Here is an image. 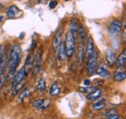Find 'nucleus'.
<instances>
[{"label": "nucleus", "mask_w": 126, "mask_h": 119, "mask_svg": "<svg viewBox=\"0 0 126 119\" xmlns=\"http://www.w3.org/2000/svg\"><path fill=\"white\" fill-rule=\"evenodd\" d=\"M2 9H3V5L0 3V11H2Z\"/></svg>", "instance_id": "nucleus-33"}, {"label": "nucleus", "mask_w": 126, "mask_h": 119, "mask_svg": "<svg viewBox=\"0 0 126 119\" xmlns=\"http://www.w3.org/2000/svg\"><path fill=\"white\" fill-rule=\"evenodd\" d=\"M105 105H106L105 99H100V100H98L97 102H95L94 104H93L92 108L94 110H101V109H103L105 107Z\"/></svg>", "instance_id": "nucleus-21"}, {"label": "nucleus", "mask_w": 126, "mask_h": 119, "mask_svg": "<svg viewBox=\"0 0 126 119\" xmlns=\"http://www.w3.org/2000/svg\"><path fill=\"white\" fill-rule=\"evenodd\" d=\"M20 58H21V47L20 45L15 44L12 45L11 49H10V53H9V72H8V75H7V79H10L11 77H13L19 65L20 62Z\"/></svg>", "instance_id": "nucleus-1"}, {"label": "nucleus", "mask_w": 126, "mask_h": 119, "mask_svg": "<svg viewBox=\"0 0 126 119\" xmlns=\"http://www.w3.org/2000/svg\"><path fill=\"white\" fill-rule=\"evenodd\" d=\"M97 58H98V52L94 49L93 53L88 57V62L86 64V73L88 75H92L96 73V70L98 68Z\"/></svg>", "instance_id": "nucleus-3"}, {"label": "nucleus", "mask_w": 126, "mask_h": 119, "mask_svg": "<svg viewBox=\"0 0 126 119\" xmlns=\"http://www.w3.org/2000/svg\"><path fill=\"white\" fill-rule=\"evenodd\" d=\"M37 88L40 92H44L46 90V80L44 78H41L38 82V85H37Z\"/></svg>", "instance_id": "nucleus-25"}, {"label": "nucleus", "mask_w": 126, "mask_h": 119, "mask_svg": "<svg viewBox=\"0 0 126 119\" xmlns=\"http://www.w3.org/2000/svg\"><path fill=\"white\" fill-rule=\"evenodd\" d=\"M33 91H34V88H33L32 86L26 87V88L23 90L22 92H20V93L18 94V101L22 102V101L24 100V98H26V97H29V96L31 95Z\"/></svg>", "instance_id": "nucleus-16"}, {"label": "nucleus", "mask_w": 126, "mask_h": 119, "mask_svg": "<svg viewBox=\"0 0 126 119\" xmlns=\"http://www.w3.org/2000/svg\"><path fill=\"white\" fill-rule=\"evenodd\" d=\"M79 21L76 17H73L71 19V22H70V32H72L74 35H76L78 33V30H79Z\"/></svg>", "instance_id": "nucleus-18"}, {"label": "nucleus", "mask_w": 126, "mask_h": 119, "mask_svg": "<svg viewBox=\"0 0 126 119\" xmlns=\"http://www.w3.org/2000/svg\"><path fill=\"white\" fill-rule=\"evenodd\" d=\"M114 114H117V111H116V109H114V108H111V109H109V110H107L105 113H104V115L106 116V117H109V116H112V115H114Z\"/></svg>", "instance_id": "nucleus-26"}, {"label": "nucleus", "mask_w": 126, "mask_h": 119, "mask_svg": "<svg viewBox=\"0 0 126 119\" xmlns=\"http://www.w3.org/2000/svg\"><path fill=\"white\" fill-rule=\"evenodd\" d=\"M4 54H6V45H0V61L2 59V57L4 56Z\"/></svg>", "instance_id": "nucleus-27"}, {"label": "nucleus", "mask_w": 126, "mask_h": 119, "mask_svg": "<svg viewBox=\"0 0 126 119\" xmlns=\"http://www.w3.org/2000/svg\"><path fill=\"white\" fill-rule=\"evenodd\" d=\"M32 105L35 108L43 110V109L47 108L50 105V101H49V99H38V100H35L32 102Z\"/></svg>", "instance_id": "nucleus-6"}, {"label": "nucleus", "mask_w": 126, "mask_h": 119, "mask_svg": "<svg viewBox=\"0 0 126 119\" xmlns=\"http://www.w3.org/2000/svg\"><path fill=\"white\" fill-rule=\"evenodd\" d=\"M106 119H119V115H118V114H114V115H112V116L107 117Z\"/></svg>", "instance_id": "nucleus-30"}, {"label": "nucleus", "mask_w": 126, "mask_h": 119, "mask_svg": "<svg viewBox=\"0 0 126 119\" xmlns=\"http://www.w3.org/2000/svg\"><path fill=\"white\" fill-rule=\"evenodd\" d=\"M42 63H43V51H42V48L40 47L34 60V74H39L42 68Z\"/></svg>", "instance_id": "nucleus-5"}, {"label": "nucleus", "mask_w": 126, "mask_h": 119, "mask_svg": "<svg viewBox=\"0 0 126 119\" xmlns=\"http://www.w3.org/2000/svg\"><path fill=\"white\" fill-rule=\"evenodd\" d=\"M25 82H26V81H25V78H24V79H22L19 83H17L16 86H14V89H13V91H12V95H14V96L17 95L18 92L22 89V87H23V85L25 84Z\"/></svg>", "instance_id": "nucleus-22"}, {"label": "nucleus", "mask_w": 126, "mask_h": 119, "mask_svg": "<svg viewBox=\"0 0 126 119\" xmlns=\"http://www.w3.org/2000/svg\"><path fill=\"white\" fill-rule=\"evenodd\" d=\"M4 82H5V77H4L3 75H0V90H1L2 87H3Z\"/></svg>", "instance_id": "nucleus-29"}, {"label": "nucleus", "mask_w": 126, "mask_h": 119, "mask_svg": "<svg viewBox=\"0 0 126 119\" xmlns=\"http://www.w3.org/2000/svg\"><path fill=\"white\" fill-rule=\"evenodd\" d=\"M57 1H55V0H51L50 1V3H49V8L50 9H53V8H55L56 6H57Z\"/></svg>", "instance_id": "nucleus-28"}, {"label": "nucleus", "mask_w": 126, "mask_h": 119, "mask_svg": "<svg viewBox=\"0 0 126 119\" xmlns=\"http://www.w3.org/2000/svg\"><path fill=\"white\" fill-rule=\"evenodd\" d=\"M94 51V43H93V40L91 37H88L87 39V45H86V48H85V56L88 58Z\"/></svg>", "instance_id": "nucleus-15"}, {"label": "nucleus", "mask_w": 126, "mask_h": 119, "mask_svg": "<svg viewBox=\"0 0 126 119\" xmlns=\"http://www.w3.org/2000/svg\"><path fill=\"white\" fill-rule=\"evenodd\" d=\"M76 45H77V40L75 35L72 32H68L65 42H64V45H65V50H66V55L67 57H72L75 49H76Z\"/></svg>", "instance_id": "nucleus-2"}, {"label": "nucleus", "mask_w": 126, "mask_h": 119, "mask_svg": "<svg viewBox=\"0 0 126 119\" xmlns=\"http://www.w3.org/2000/svg\"><path fill=\"white\" fill-rule=\"evenodd\" d=\"M9 65V60H8V57L6 54H4V56L2 57V59L0 61V75H3L7 67Z\"/></svg>", "instance_id": "nucleus-17"}, {"label": "nucleus", "mask_w": 126, "mask_h": 119, "mask_svg": "<svg viewBox=\"0 0 126 119\" xmlns=\"http://www.w3.org/2000/svg\"><path fill=\"white\" fill-rule=\"evenodd\" d=\"M59 93H60V88L58 86V83L55 81L51 84V86L49 88V94H50L51 97H56Z\"/></svg>", "instance_id": "nucleus-19"}, {"label": "nucleus", "mask_w": 126, "mask_h": 119, "mask_svg": "<svg viewBox=\"0 0 126 119\" xmlns=\"http://www.w3.org/2000/svg\"><path fill=\"white\" fill-rule=\"evenodd\" d=\"M62 33H63V27H60V30L57 31L56 35L54 36L53 38V42H52V48L53 50L55 51L57 49V47L59 46V45L61 44V37H62Z\"/></svg>", "instance_id": "nucleus-11"}, {"label": "nucleus", "mask_w": 126, "mask_h": 119, "mask_svg": "<svg viewBox=\"0 0 126 119\" xmlns=\"http://www.w3.org/2000/svg\"><path fill=\"white\" fill-rule=\"evenodd\" d=\"M19 14H20V11L16 5H11L7 9V15L9 18H15Z\"/></svg>", "instance_id": "nucleus-12"}, {"label": "nucleus", "mask_w": 126, "mask_h": 119, "mask_svg": "<svg viewBox=\"0 0 126 119\" xmlns=\"http://www.w3.org/2000/svg\"><path fill=\"white\" fill-rule=\"evenodd\" d=\"M101 94H102L101 90L94 88L92 92H90V93L88 94L87 98H88V100H90V101H95V100H97V99H99V98L101 97Z\"/></svg>", "instance_id": "nucleus-20"}, {"label": "nucleus", "mask_w": 126, "mask_h": 119, "mask_svg": "<svg viewBox=\"0 0 126 119\" xmlns=\"http://www.w3.org/2000/svg\"><path fill=\"white\" fill-rule=\"evenodd\" d=\"M34 60H35V55H34L33 53H30V54L26 57L25 64H24V66H23V68H24L26 74L29 73V71L33 68V66H34Z\"/></svg>", "instance_id": "nucleus-10"}, {"label": "nucleus", "mask_w": 126, "mask_h": 119, "mask_svg": "<svg viewBox=\"0 0 126 119\" xmlns=\"http://www.w3.org/2000/svg\"><path fill=\"white\" fill-rule=\"evenodd\" d=\"M83 83H84V85H90V83H91V81H90L89 79H84V81H83Z\"/></svg>", "instance_id": "nucleus-31"}, {"label": "nucleus", "mask_w": 126, "mask_h": 119, "mask_svg": "<svg viewBox=\"0 0 126 119\" xmlns=\"http://www.w3.org/2000/svg\"><path fill=\"white\" fill-rule=\"evenodd\" d=\"M113 77H114V80H116V81H122V80H124L126 77L125 71H117V72H115Z\"/></svg>", "instance_id": "nucleus-23"}, {"label": "nucleus", "mask_w": 126, "mask_h": 119, "mask_svg": "<svg viewBox=\"0 0 126 119\" xmlns=\"http://www.w3.org/2000/svg\"><path fill=\"white\" fill-rule=\"evenodd\" d=\"M26 72H25V70H24V68L22 67V68H20V70H18L17 72H16V74L14 75V77H13V81H12V87H14V86H16L17 83H19L22 79H24V77H25V75H26Z\"/></svg>", "instance_id": "nucleus-7"}, {"label": "nucleus", "mask_w": 126, "mask_h": 119, "mask_svg": "<svg viewBox=\"0 0 126 119\" xmlns=\"http://www.w3.org/2000/svg\"><path fill=\"white\" fill-rule=\"evenodd\" d=\"M50 1H51V0H50Z\"/></svg>", "instance_id": "nucleus-34"}, {"label": "nucleus", "mask_w": 126, "mask_h": 119, "mask_svg": "<svg viewBox=\"0 0 126 119\" xmlns=\"http://www.w3.org/2000/svg\"><path fill=\"white\" fill-rule=\"evenodd\" d=\"M122 23L119 20H112L110 22V27H109V32H110V36H117L118 34H120L121 30H122Z\"/></svg>", "instance_id": "nucleus-4"}, {"label": "nucleus", "mask_w": 126, "mask_h": 119, "mask_svg": "<svg viewBox=\"0 0 126 119\" xmlns=\"http://www.w3.org/2000/svg\"><path fill=\"white\" fill-rule=\"evenodd\" d=\"M125 62H126V50L124 49V50L118 55V57L115 59V63H116L117 68L121 69V68H123V67L125 66Z\"/></svg>", "instance_id": "nucleus-14"}, {"label": "nucleus", "mask_w": 126, "mask_h": 119, "mask_svg": "<svg viewBox=\"0 0 126 119\" xmlns=\"http://www.w3.org/2000/svg\"><path fill=\"white\" fill-rule=\"evenodd\" d=\"M57 60L58 61H64L67 58L66 55V50H65V45H64V42H61V44L57 47Z\"/></svg>", "instance_id": "nucleus-13"}, {"label": "nucleus", "mask_w": 126, "mask_h": 119, "mask_svg": "<svg viewBox=\"0 0 126 119\" xmlns=\"http://www.w3.org/2000/svg\"><path fill=\"white\" fill-rule=\"evenodd\" d=\"M3 19H4V16L3 15H0V21H2Z\"/></svg>", "instance_id": "nucleus-32"}, {"label": "nucleus", "mask_w": 126, "mask_h": 119, "mask_svg": "<svg viewBox=\"0 0 126 119\" xmlns=\"http://www.w3.org/2000/svg\"><path fill=\"white\" fill-rule=\"evenodd\" d=\"M107 60L110 66H112L115 63V54L111 49H109L107 52Z\"/></svg>", "instance_id": "nucleus-24"}, {"label": "nucleus", "mask_w": 126, "mask_h": 119, "mask_svg": "<svg viewBox=\"0 0 126 119\" xmlns=\"http://www.w3.org/2000/svg\"><path fill=\"white\" fill-rule=\"evenodd\" d=\"M85 56V47H84V41L79 40V48H78V58H79V64H81L84 60Z\"/></svg>", "instance_id": "nucleus-9"}, {"label": "nucleus", "mask_w": 126, "mask_h": 119, "mask_svg": "<svg viewBox=\"0 0 126 119\" xmlns=\"http://www.w3.org/2000/svg\"><path fill=\"white\" fill-rule=\"evenodd\" d=\"M96 73H97L98 75H100V76L103 77V78H109L110 75V71L108 70V68H107L104 64H101V65L97 68Z\"/></svg>", "instance_id": "nucleus-8"}]
</instances>
